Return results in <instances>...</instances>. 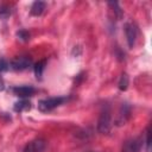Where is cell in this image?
Segmentation results:
<instances>
[{"label": "cell", "mask_w": 152, "mask_h": 152, "mask_svg": "<svg viewBox=\"0 0 152 152\" xmlns=\"http://www.w3.org/2000/svg\"><path fill=\"white\" fill-rule=\"evenodd\" d=\"M112 127V114L110 109L108 106H104L100 113L99 121H97V131L101 134H107L109 133Z\"/></svg>", "instance_id": "obj_1"}, {"label": "cell", "mask_w": 152, "mask_h": 152, "mask_svg": "<svg viewBox=\"0 0 152 152\" xmlns=\"http://www.w3.org/2000/svg\"><path fill=\"white\" fill-rule=\"evenodd\" d=\"M66 100H68V97H65V96H56V97L43 99L38 102V109L43 113H46V112H50V110L55 109L56 107L63 104Z\"/></svg>", "instance_id": "obj_2"}, {"label": "cell", "mask_w": 152, "mask_h": 152, "mask_svg": "<svg viewBox=\"0 0 152 152\" xmlns=\"http://www.w3.org/2000/svg\"><path fill=\"white\" fill-rule=\"evenodd\" d=\"M31 64H32L31 58L26 56H20V57H15L14 59H12V62L10 63V68H12L15 71H23L30 68Z\"/></svg>", "instance_id": "obj_3"}, {"label": "cell", "mask_w": 152, "mask_h": 152, "mask_svg": "<svg viewBox=\"0 0 152 152\" xmlns=\"http://www.w3.org/2000/svg\"><path fill=\"white\" fill-rule=\"evenodd\" d=\"M125 33H126V38H127V44L128 48L132 49L135 44L137 40V36H138V28L134 24L132 23H126L125 24Z\"/></svg>", "instance_id": "obj_4"}, {"label": "cell", "mask_w": 152, "mask_h": 152, "mask_svg": "<svg viewBox=\"0 0 152 152\" xmlns=\"http://www.w3.org/2000/svg\"><path fill=\"white\" fill-rule=\"evenodd\" d=\"M129 116H131V107L127 103H122L120 107L118 118L115 120V125L116 126H124L128 121Z\"/></svg>", "instance_id": "obj_5"}, {"label": "cell", "mask_w": 152, "mask_h": 152, "mask_svg": "<svg viewBox=\"0 0 152 152\" xmlns=\"http://www.w3.org/2000/svg\"><path fill=\"white\" fill-rule=\"evenodd\" d=\"M45 145H46L45 140L38 138V139H34V140L30 141L25 146L24 152H43L44 148H45Z\"/></svg>", "instance_id": "obj_6"}, {"label": "cell", "mask_w": 152, "mask_h": 152, "mask_svg": "<svg viewBox=\"0 0 152 152\" xmlns=\"http://www.w3.org/2000/svg\"><path fill=\"white\" fill-rule=\"evenodd\" d=\"M12 91H13L17 96L25 99V97L32 96V95L34 94L36 89H34L33 87H31V86H19V87H13V88H12Z\"/></svg>", "instance_id": "obj_7"}, {"label": "cell", "mask_w": 152, "mask_h": 152, "mask_svg": "<svg viewBox=\"0 0 152 152\" xmlns=\"http://www.w3.org/2000/svg\"><path fill=\"white\" fill-rule=\"evenodd\" d=\"M141 141L140 139H129L122 146V152H140Z\"/></svg>", "instance_id": "obj_8"}, {"label": "cell", "mask_w": 152, "mask_h": 152, "mask_svg": "<svg viewBox=\"0 0 152 152\" xmlns=\"http://www.w3.org/2000/svg\"><path fill=\"white\" fill-rule=\"evenodd\" d=\"M45 7H46V5H45L44 1H34V2L32 4V6H31L30 12H31L32 15H34V17H39V15L43 14Z\"/></svg>", "instance_id": "obj_9"}, {"label": "cell", "mask_w": 152, "mask_h": 152, "mask_svg": "<svg viewBox=\"0 0 152 152\" xmlns=\"http://www.w3.org/2000/svg\"><path fill=\"white\" fill-rule=\"evenodd\" d=\"M31 108V102L26 99H21L19 101H17L13 106V109L17 112V113H21V112H25V110H28Z\"/></svg>", "instance_id": "obj_10"}, {"label": "cell", "mask_w": 152, "mask_h": 152, "mask_svg": "<svg viewBox=\"0 0 152 152\" xmlns=\"http://www.w3.org/2000/svg\"><path fill=\"white\" fill-rule=\"evenodd\" d=\"M44 68H45V61H44V59H43V61H39L38 63L34 64V66H33V69H34V75H36V77H37L38 80L42 78Z\"/></svg>", "instance_id": "obj_11"}, {"label": "cell", "mask_w": 152, "mask_h": 152, "mask_svg": "<svg viewBox=\"0 0 152 152\" xmlns=\"http://www.w3.org/2000/svg\"><path fill=\"white\" fill-rule=\"evenodd\" d=\"M128 76H127V74H122L121 75V77H120V80H119V83H118V86H119V89L120 90H126L127 89V87H128Z\"/></svg>", "instance_id": "obj_12"}, {"label": "cell", "mask_w": 152, "mask_h": 152, "mask_svg": "<svg viewBox=\"0 0 152 152\" xmlns=\"http://www.w3.org/2000/svg\"><path fill=\"white\" fill-rule=\"evenodd\" d=\"M11 7L7 5H0V19H6L11 15Z\"/></svg>", "instance_id": "obj_13"}, {"label": "cell", "mask_w": 152, "mask_h": 152, "mask_svg": "<svg viewBox=\"0 0 152 152\" xmlns=\"http://www.w3.org/2000/svg\"><path fill=\"white\" fill-rule=\"evenodd\" d=\"M108 5L113 7V10H114V12H115L116 17H118V18H121V15H122V11H121V8H120L119 4H118L116 1H114V2L112 1V2H108Z\"/></svg>", "instance_id": "obj_14"}, {"label": "cell", "mask_w": 152, "mask_h": 152, "mask_svg": "<svg viewBox=\"0 0 152 152\" xmlns=\"http://www.w3.org/2000/svg\"><path fill=\"white\" fill-rule=\"evenodd\" d=\"M17 37H18V39H20L21 42H26V40L28 39L30 34H28V32H26L25 30H19V31L17 32Z\"/></svg>", "instance_id": "obj_15"}, {"label": "cell", "mask_w": 152, "mask_h": 152, "mask_svg": "<svg viewBox=\"0 0 152 152\" xmlns=\"http://www.w3.org/2000/svg\"><path fill=\"white\" fill-rule=\"evenodd\" d=\"M146 152H151V128L150 126L146 129Z\"/></svg>", "instance_id": "obj_16"}, {"label": "cell", "mask_w": 152, "mask_h": 152, "mask_svg": "<svg viewBox=\"0 0 152 152\" xmlns=\"http://www.w3.org/2000/svg\"><path fill=\"white\" fill-rule=\"evenodd\" d=\"M8 69H10V64H8L4 58H0V72L7 71Z\"/></svg>", "instance_id": "obj_17"}, {"label": "cell", "mask_w": 152, "mask_h": 152, "mask_svg": "<svg viewBox=\"0 0 152 152\" xmlns=\"http://www.w3.org/2000/svg\"><path fill=\"white\" fill-rule=\"evenodd\" d=\"M5 89V83H4V80L0 77V91H2Z\"/></svg>", "instance_id": "obj_18"}]
</instances>
